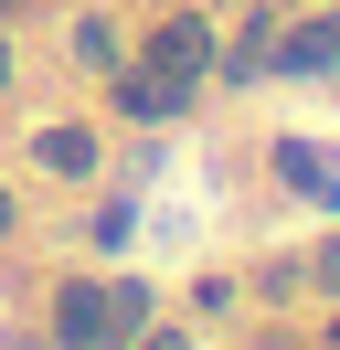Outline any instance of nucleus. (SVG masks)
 <instances>
[{
	"label": "nucleus",
	"instance_id": "nucleus-2",
	"mask_svg": "<svg viewBox=\"0 0 340 350\" xmlns=\"http://www.w3.org/2000/svg\"><path fill=\"white\" fill-rule=\"evenodd\" d=\"M149 64H160V75H191V64H202V32H191V22H170L160 43H149Z\"/></svg>",
	"mask_w": 340,
	"mask_h": 350
},
{
	"label": "nucleus",
	"instance_id": "nucleus-5",
	"mask_svg": "<svg viewBox=\"0 0 340 350\" xmlns=\"http://www.w3.org/2000/svg\"><path fill=\"white\" fill-rule=\"evenodd\" d=\"M0 223H11V202H0Z\"/></svg>",
	"mask_w": 340,
	"mask_h": 350
},
{
	"label": "nucleus",
	"instance_id": "nucleus-3",
	"mask_svg": "<svg viewBox=\"0 0 340 350\" xmlns=\"http://www.w3.org/2000/svg\"><path fill=\"white\" fill-rule=\"evenodd\" d=\"M330 53H340V22H308V32L287 43V64H330Z\"/></svg>",
	"mask_w": 340,
	"mask_h": 350
},
{
	"label": "nucleus",
	"instance_id": "nucleus-4",
	"mask_svg": "<svg viewBox=\"0 0 340 350\" xmlns=\"http://www.w3.org/2000/svg\"><path fill=\"white\" fill-rule=\"evenodd\" d=\"M42 159H53V170H85V159H96V138H75V128H53V138H42Z\"/></svg>",
	"mask_w": 340,
	"mask_h": 350
},
{
	"label": "nucleus",
	"instance_id": "nucleus-1",
	"mask_svg": "<svg viewBox=\"0 0 340 350\" xmlns=\"http://www.w3.org/2000/svg\"><path fill=\"white\" fill-rule=\"evenodd\" d=\"M53 329L64 340H117V329H138V286H75Z\"/></svg>",
	"mask_w": 340,
	"mask_h": 350
}]
</instances>
